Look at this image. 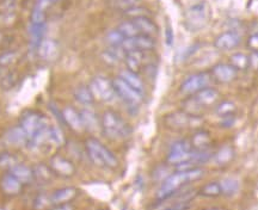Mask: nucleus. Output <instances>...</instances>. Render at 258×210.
Segmentation results:
<instances>
[{
	"label": "nucleus",
	"instance_id": "nucleus-35",
	"mask_svg": "<svg viewBox=\"0 0 258 210\" xmlns=\"http://www.w3.org/2000/svg\"><path fill=\"white\" fill-rule=\"evenodd\" d=\"M80 115H82L83 123L85 129H90V130L96 129L97 125H98V119H97V116L95 112L89 109H84L83 111L80 112Z\"/></svg>",
	"mask_w": 258,
	"mask_h": 210
},
{
	"label": "nucleus",
	"instance_id": "nucleus-33",
	"mask_svg": "<svg viewBox=\"0 0 258 210\" xmlns=\"http://www.w3.org/2000/svg\"><path fill=\"white\" fill-rule=\"evenodd\" d=\"M53 176H55V174L53 173L50 167L46 166V165H37L34 169L35 179L40 180L42 183H49L51 178H53Z\"/></svg>",
	"mask_w": 258,
	"mask_h": 210
},
{
	"label": "nucleus",
	"instance_id": "nucleus-46",
	"mask_svg": "<svg viewBox=\"0 0 258 210\" xmlns=\"http://www.w3.org/2000/svg\"><path fill=\"white\" fill-rule=\"evenodd\" d=\"M124 2L127 3V4H129V5H132V6H133V5L137 4V3L139 2V0H124Z\"/></svg>",
	"mask_w": 258,
	"mask_h": 210
},
{
	"label": "nucleus",
	"instance_id": "nucleus-30",
	"mask_svg": "<svg viewBox=\"0 0 258 210\" xmlns=\"http://www.w3.org/2000/svg\"><path fill=\"white\" fill-rule=\"evenodd\" d=\"M44 3L47 0H38L37 4L35 5L34 10L31 12V23L30 24H46V14H44Z\"/></svg>",
	"mask_w": 258,
	"mask_h": 210
},
{
	"label": "nucleus",
	"instance_id": "nucleus-32",
	"mask_svg": "<svg viewBox=\"0 0 258 210\" xmlns=\"http://www.w3.org/2000/svg\"><path fill=\"white\" fill-rule=\"evenodd\" d=\"M235 111H237V106L231 101H222L218 103L217 106H215V114L220 116L221 118L227 117V116H233L235 115Z\"/></svg>",
	"mask_w": 258,
	"mask_h": 210
},
{
	"label": "nucleus",
	"instance_id": "nucleus-43",
	"mask_svg": "<svg viewBox=\"0 0 258 210\" xmlns=\"http://www.w3.org/2000/svg\"><path fill=\"white\" fill-rule=\"evenodd\" d=\"M173 42V32L170 27L166 28V43L167 46H171Z\"/></svg>",
	"mask_w": 258,
	"mask_h": 210
},
{
	"label": "nucleus",
	"instance_id": "nucleus-40",
	"mask_svg": "<svg viewBox=\"0 0 258 210\" xmlns=\"http://www.w3.org/2000/svg\"><path fill=\"white\" fill-rule=\"evenodd\" d=\"M247 46L252 49V51H258V31L253 32L252 35L249 37V41H247Z\"/></svg>",
	"mask_w": 258,
	"mask_h": 210
},
{
	"label": "nucleus",
	"instance_id": "nucleus-3",
	"mask_svg": "<svg viewBox=\"0 0 258 210\" xmlns=\"http://www.w3.org/2000/svg\"><path fill=\"white\" fill-rule=\"evenodd\" d=\"M85 150L88 157L96 166L116 169L118 166V159L108 147L95 137H90L85 142Z\"/></svg>",
	"mask_w": 258,
	"mask_h": 210
},
{
	"label": "nucleus",
	"instance_id": "nucleus-31",
	"mask_svg": "<svg viewBox=\"0 0 258 210\" xmlns=\"http://www.w3.org/2000/svg\"><path fill=\"white\" fill-rule=\"evenodd\" d=\"M220 185L222 189V195L224 196H234L235 193L239 191V182L237 179L232 178V177H227V178L220 180Z\"/></svg>",
	"mask_w": 258,
	"mask_h": 210
},
{
	"label": "nucleus",
	"instance_id": "nucleus-39",
	"mask_svg": "<svg viewBox=\"0 0 258 210\" xmlns=\"http://www.w3.org/2000/svg\"><path fill=\"white\" fill-rule=\"evenodd\" d=\"M17 54L15 51H6V53L0 55V66H9L16 60Z\"/></svg>",
	"mask_w": 258,
	"mask_h": 210
},
{
	"label": "nucleus",
	"instance_id": "nucleus-14",
	"mask_svg": "<svg viewBox=\"0 0 258 210\" xmlns=\"http://www.w3.org/2000/svg\"><path fill=\"white\" fill-rule=\"evenodd\" d=\"M240 35L235 31H225L219 35L214 42V46L219 50H231L239 46Z\"/></svg>",
	"mask_w": 258,
	"mask_h": 210
},
{
	"label": "nucleus",
	"instance_id": "nucleus-16",
	"mask_svg": "<svg viewBox=\"0 0 258 210\" xmlns=\"http://www.w3.org/2000/svg\"><path fill=\"white\" fill-rule=\"evenodd\" d=\"M78 195V190L73 186H66L57 189L50 195V201L53 205L67 204V203L72 202Z\"/></svg>",
	"mask_w": 258,
	"mask_h": 210
},
{
	"label": "nucleus",
	"instance_id": "nucleus-1",
	"mask_svg": "<svg viewBox=\"0 0 258 210\" xmlns=\"http://www.w3.org/2000/svg\"><path fill=\"white\" fill-rule=\"evenodd\" d=\"M205 176V170L201 167H192V169L176 171L171 173L167 178L161 182V185L157 192L158 201H166L179 191L186 184L196 182Z\"/></svg>",
	"mask_w": 258,
	"mask_h": 210
},
{
	"label": "nucleus",
	"instance_id": "nucleus-21",
	"mask_svg": "<svg viewBox=\"0 0 258 210\" xmlns=\"http://www.w3.org/2000/svg\"><path fill=\"white\" fill-rule=\"evenodd\" d=\"M133 22L137 25V28L140 31V34L147 35V36H154L158 32L157 24L151 19L148 16H140V17L132 18Z\"/></svg>",
	"mask_w": 258,
	"mask_h": 210
},
{
	"label": "nucleus",
	"instance_id": "nucleus-18",
	"mask_svg": "<svg viewBox=\"0 0 258 210\" xmlns=\"http://www.w3.org/2000/svg\"><path fill=\"white\" fill-rule=\"evenodd\" d=\"M190 145H191L194 151H208L212 145V137L207 130L198 129V130L194 131L192 136L190 138Z\"/></svg>",
	"mask_w": 258,
	"mask_h": 210
},
{
	"label": "nucleus",
	"instance_id": "nucleus-44",
	"mask_svg": "<svg viewBox=\"0 0 258 210\" xmlns=\"http://www.w3.org/2000/svg\"><path fill=\"white\" fill-rule=\"evenodd\" d=\"M50 210H73V206L67 203V204H60V205H55V208L50 209Z\"/></svg>",
	"mask_w": 258,
	"mask_h": 210
},
{
	"label": "nucleus",
	"instance_id": "nucleus-20",
	"mask_svg": "<svg viewBox=\"0 0 258 210\" xmlns=\"http://www.w3.org/2000/svg\"><path fill=\"white\" fill-rule=\"evenodd\" d=\"M10 173H12L23 185L25 184H31L35 180L34 170L23 164H15L10 169Z\"/></svg>",
	"mask_w": 258,
	"mask_h": 210
},
{
	"label": "nucleus",
	"instance_id": "nucleus-4",
	"mask_svg": "<svg viewBox=\"0 0 258 210\" xmlns=\"http://www.w3.org/2000/svg\"><path fill=\"white\" fill-rule=\"evenodd\" d=\"M202 123L200 116L190 115L185 111H175L167 114L164 117V124L173 130H184V129H195Z\"/></svg>",
	"mask_w": 258,
	"mask_h": 210
},
{
	"label": "nucleus",
	"instance_id": "nucleus-24",
	"mask_svg": "<svg viewBox=\"0 0 258 210\" xmlns=\"http://www.w3.org/2000/svg\"><path fill=\"white\" fill-rule=\"evenodd\" d=\"M30 46L31 49L37 50L40 44L43 42L44 32H46V24H30Z\"/></svg>",
	"mask_w": 258,
	"mask_h": 210
},
{
	"label": "nucleus",
	"instance_id": "nucleus-10",
	"mask_svg": "<svg viewBox=\"0 0 258 210\" xmlns=\"http://www.w3.org/2000/svg\"><path fill=\"white\" fill-rule=\"evenodd\" d=\"M156 47V41L152 36H147V35H138V36L132 38H125L121 48L125 53L132 50H141V51H150L154 49Z\"/></svg>",
	"mask_w": 258,
	"mask_h": 210
},
{
	"label": "nucleus",
	"instance_id": "nucleus-45",
	"mask_svg": "<svg viewBox=\"0 0 258 210\" xmlns=\"http://www.w3.org/2000/svg\"><path fill=\"white\" fill-rule=\"evenodd\" d=\"M203 210H227V209L221 208V206H209V208H206Z\"/></svg>",
	"mask_w": 258,
	"mask_h": 210
},
{
	"label": "nucleus",
	"instance_id": "nucleus-5",
	"mask_svg": "<svg viewBox=\"0 0 258 210\" xmlns=\"http://www.w3.org/2000/svg\"><path fill=\"white\" fill-rule=\"evenodd\" d=\"M209 16H211V11H209V6L207 3H195V4L186 10V24H188L190 30H200V29L206 27V24L208 23Z\"/></svg>",
	"mask_w": 258,
	"mask_h": 210
},
{
	"label": "nucleus",
	"instance_id": "nucleus-26",
	"mask_svg": "<svg viewBox=\"0 0 258 210\" xmlns=\"http://www.w3.org/2000/svg\"><path fill=\"white\" fill-rule=\"evenodd\" d=\"M234 150L231 146H222L217 153L214 154V161L218 166H226L233 160Z\"/></svg>",
	"mask_w": 258,
	"mask_h": 210
},
{
	"label": "nucleus",
	"instance_id": "nucleus-2",
	"mask_svg": "<svg viewBox=\"0 0 258 210\" xmlns=\"http://www.w3.org/2000/svg\"><path fill=\"white\" fill-rule=\"evenodd\" d=\"M101 128L105 136L111 140H124L132 134L131 125L114 110H106L103 112Z\"/></svg>",
	"mask_w": 258,
	"mask_h": 210
},
{
	"label": "nucleus",
	"instance_id": "nucleus-19",
	"mask_svg": "<svg viewBox=\"0 0 258 210\" xmlns=\"http://www.w3.org/2000/svg\"><path fill=\"white\" fill-rule=\"evenodd\" d=\"M146 53L147 51H141V50L127 51L124 56L125 64H127V69L135 73H138L139 71H141L145 63V60H146L145 59Z\"/></svg>",
	"mask_w": 258,
	"mask_h": 210
},
{
	"label": "nucleus",
	"instance_id": "nucleus-37",
	"mask_svg": "<svg viewBox=\"0 0 258 210\" xmlns=\"http://www.w3.org/2000/svg\"><path fill=\"white\" fill-rule=\"evenodd\" d=\"M124 40H125L124 36L117 30V29L111 30L108 35H106V41H108V43L110 44V47H121Z\"/></svg>",
	"mask_w": 258,
	"mask_h": 210
},
{
	"label": "nucleus",
	"instance_id": "nucleus-22",
	"mask_svg": "<svg viewBox=\"0 0 258 210\" xmlns=\"http://www.w3.org/2000/svg\"><path fill=\"white\" fill-rule=\"evenodd\" d=\"M37 53L40 55L43 60L50 61L54 60L57 56V53H59V47H57V43L53 40H43V42L38 47Z\"/></svg>",
	"mask_w": 258,
	"mask_h": 210
},
{
	"label": "nucleus",
	"instance_id": "nucleus-12",
	"mask_svg": "<svg viewBox=\"0 0 258 210\" xmlns=\"http://www.w3.org/2000/svg\"><path fill=\"white\" fill-rule=\"evenodd\" d=\"M238 71L231 66L230 63H218L213 66L211 71V76L214 80L221 84L232 83L237 78Z\"/></svg>",
	"mask_w": 258,
	"mask_h": 210
},
{
	"label": "nucleus",
	"instance_id": "nucleus-7",
	"mask_svg": "<svg viewBox=\"0 0 258 210\" xmlns=\"http://www.w3.org/2000/svg\"><path fill=\"white\" fill-rule=\"evenodd\" d=\"M213 78L211 73L199 72L189 76L180 84V92L185 96H192L203 89L211 87Z\"/></svg>",
	"mask_w": 258,
	"mask_h": 210
},
{
	"label": "nucleus",
	"instance_id": "nucleus-36",
	"mask_svg": "<svg viewBox=\"0 0 258 210\" xmlns=\"http://www.w3.org/2000/svg\"><path fill=\"white\" fill-rule=\"evenodd\" d=\"M64 141L66 140H64L63 131L59 127H49V142L57 147H61Z\"/></svg>",
	"mask_w": 258,
	"mask_h": 210
},
{
	"label": "nucleus",
	"instance_id": "nucleus-23",
	"mask_svg": "<svg viewBox=\"0 0 258 210\" xmlns=\"http://www.w3.org/2000/svg\"><path fill=\"white\" fill-rule=\"evenodd\" d=\"M118 77H120L122 80H124V82L127 83L129 86H132L134 90H137L138 92L143 93L144 95L145 85H144L143 79L138 76V73L132 72V71H129V69H123Z\"/></svg>",
	"mask_w": 258,
	"mask_h": 210
},
{
	"label": "nucleus",
	"instance_id": "nucleus-41",
	"mask_svg": "<svg viewBox=\"0 0 258 210\" xmlns=\"http://www.w3.org/2000/svg\"><path fill=\"white\" fill-rule=\"evenodd\" d=\"M127 14L129 16H132V18H137L140 17V16H147L146 9H140V8H133L129 9L127 11Z\"/></svg>",
	"mask_w": 258,
	"mask_h": 210
},
{
	"label": "nucleus",
	"instance_id": "nucleus-13",
	"mask_svg": "<svg viewBox=\"0 0 258 210\" xmlns=\"http://www.w3.org/2000/svg\"><path fill=\"white\" fill-rule=\"evenodd\" d=\"M61 117H62L64 123L69 125L72 130L77 132H82L83 130H85L82 115H80L78 110L74 109L73 106L71 105L64 106L62 111H61Z\"/></svg>",
	"mask_w": 258,
	"mask_h": 210
},
{
	"label": "nucleus",
	"instance_id": "nucleus-38",
	"mask_svg": "<svg viewBox=\"0 0 258 210\" xmlns=\"http://www.w3.org/2000/svg\"><path fill=\"white\" fill-rule=\"evenodd\" d=\"M53 205L50 201V195H44V193H41L36 197L35 199V209L37 210H44L48 209V206Z\"/></svg>",
	"mask_w": 258,
	"mask_h": 210
},
{
	"label": "nucleus",
	"instance_id": "nucleus-8",
	"mask_svg": "<svg viewBox=\"0 0 258 210\" xmlns=\"http://www.w3.org/2000/svg\"><path fill=\"white\" fill-rule=\"evenodd\" d=\"M90 90H91L95 98H98L102 102H111L116 97V92L112 85V80L105 78V77H95L90 84Z\"/></svg>",
	"mask_w": 258,
	"mask_h": 210
},
{
	"label": "nucleus",
	"instance_id": "nucleus-28",
	"mask_svg": "<svg viewBox=\"0 0 258 210\" xmlns=\"http://www.w3.org/2000/svg\"><path fill=\"white\" fill-rule=\"evenodd\" d=\"M230 64L237 71H246L247 68H250V56L238 51V53L231 55Z\"/></svg>",
	"mask_w": 258,
	"mask_h": 210
},
{
	"label": "nucleus",
	"instance_id": "nucleus-9",
	"mask_svg": "<svg viewBox=\"0 0 258 210\" xmlns=\"http://www.w3.org/2000/svg\"><path fill=\"white\" fill-rule=\"evenodd\" d=\"M112 85H114L116 96L121 98L125 104L138 106L143 102V93L138 92L133 87L129 86L120 77H116L115 79H112Z\"/></svg>",
	"mask_w": 258,
	"mask_h": 210
},
{
	"label": "nucleus",
	"instance_id": "nucleus-11",
	"mask_svg": "<svg viewBox=\"0 0 258 210\" xmlns=\"http://www.w3.org/2000/svg\"><path fill=\"white\" fill-rule=\"evenodd\" d=\"M49 167L55 176L62 177V178H70L76 173V167L72 161L60 154H55L50 158Z\"/></svg>",
	"mask_w": 258,
	"mask_h": 210
},
{
	"label": "nucleus",
	"instance_id": "nucleus-27",
	"mask_svg": "<svg viewBox=\"0 0 258 210\" xmlns=\"http://www.w3.org/2000/svg\"><path fill=\"white\" fill-rule=\"evenodd\" d=\"M6 140L12 145H28V136L21 127H14L6 132Z\"/></svg>",
	"mask_w": 258,
	"mask_h": 210
},
{
	"label": "nucleus",
	"instance_id": "nucleus-6",
	"mask_svg": "<svg viewBox=\"0 0 258 210\" xmlns=\"http://www.w3.org/2000/svg\"><path fill=\"white\" fill-rule=\"evenodd\" d=\"M47 118L41 112L35 111V110H28V111H25L22 115L21 119H19V127L23 129V131L27 134L28 140H30L36 132L40 131L44 127H47Z\"/></svg>",
	"mask_w": 258,
	"mask_h": 210
},
{
	"label": "nucleus",
	"instance_id": "nucleus-17",
	"mask_svg": "<svg viewBox=\"0 0 258 210\" xmlns=\"http://www.w3.org/2000/svg\"><path fill=\"white\" fill-rule=\"evenodd\" d=\"M0 187H2L3 192H4L5 195L16 196L22 192L23 184L19 182L14 174L8 172L2 177V180H0Z\"/></svg>",
	"mask_w": 258,
	"mask_h": 210
},
{
	"label": "nucleus",
	"instance_id": "nucleus-42",
	"mask_svg": "<svg viewBox=\"0 0 258 210\" xmlns=\"http://www.w3.org/2000/svg\"><path fill=\"white\" fill-rule=\"evenodd\" d=\"M250 67L258 69V51H252L250 56Z\"/></svg>",
	"mask_w": 258,
	"mask_h": 210
},
{
	"label": "nucleus",
	"instance_id": "nucleus-34",
	"mask_svg": "<svg viewBox=\"0 0 258 210\" xmlns=\"http://www.w3.org/2000/svg\"><path fill=\"white\" fill-rule=\"evenodd\" d=\"M117 30L123 35L124 38H132L140 35V31H139V29L137 28V25H135L133 19L122 22V23L118 25Z\"/></svg>",
	"mask_w": 258,
	"mask_h": 210
},
{
	"label": "nucleus",
	"instance_id": "nucleus-47",
	"mask_svg": "<svg viewBox=\"0 0 258 210\" xmlns=\"http://www.w3.org/2000/svg\"><path fill=\"white\" fill-rule=\"evenodd\" d=\"M57 2H59V0H47V3H49V4H55Z\"/></svg>",
	"mask_w": 258,
	"mask_h": 210
},
{
	"label": "nucleus",
	"instance_id": "nucleus-29",
	"mask_svg": "<svg viewBox=\"0 0 258 210\" xmlns=\"http://www.w3.org/2000/svg\"><path fill=\"white\" fill-rule=\"evenodd\" d=\"M202 197H207V198H215L222 195V189L220 182H209L205 185L201 186L199 191Z\"/></svg>",
	"mask_w": 258,
	"mask_h": 210
},
{
	"label": "nucleus",
	"instance_id": "nucleus-25",
	"mask_svg": "<svg viewBox=\"0 0 258 210\" xmlns=\"http://www.w3.org/2000/svg\"><path fill=\"white\" fill-rule=\"evenodd\" d=\"M74 98L83 105H91L95 101V96L89 86H78L73 91Z\"/></svg>",
	"mask_w": 258,
	"mask_h": 210
},
{
	"label": "nucleus",
	"instance_id": "nucleus-15",
	"mask_svg": "<svg viewBox=\"0 0 258 210\" xmlns=\"http://www.w3.org/2000/svg\"><path fill=\"white\" fill-rule=\"evenodd\" d=\"M195 102L201 106V108H208V106L217 104L219 98H220V93L217 89L214 87H207V89H203L201 91L195 93L191 96Z\"/></svg>",
	"mask_w": 258,
	"mask_h": 210
}]
</instances>
